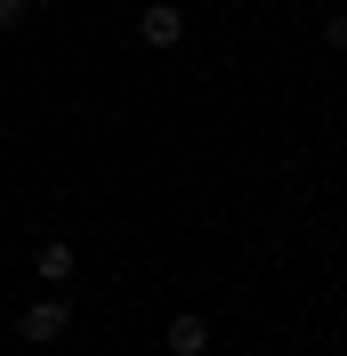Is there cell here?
Segmentation results:
<instances>
[{"mask_svg": "<svg viewBox=\"0 0 347 356\" xmlns=\"http://www.w3.org/2000/svg\"><path fill=\"white\" fill-rule=\"evenodd\" d=\"M24 17H33V8H24V0H0V33H17Z\"/></svg>", "mask_w": 347, "mask_h": 356, "instance_id": "5", "label": "cell"}, {"mask_svg": "<svg viewBox=\"0 0 347 356\" xmlns=\"http://www.w3.org/2000/svg\"><path fill=\"white\" fill-rule=\"evenodd\" d=\"M33 275H41V291H65L73 284V243H41L33 251Z\"/></svg>", "mask_w": 347, "mask_h": 356, "instance_id": "3", "label": "cell"}, {"mask_svg": "<svg viewBox=\"0 0 347 356\" xmlns=\"http://www.w3.org/2000/svg\"><path fill=\"white\" fill-rule=\"evenodd\" d=\"M65 324H73V300H65V291H41V300H33V308L17 316V332L33 340V348H49V340H65Z\"/></svg>", "mask_w": 347, "mask_h": 356, "instance_id": "1", "label": "cell"}, {"mask_svg": "<svg viewBox=\"0 0 347 356\" xmlns=\"http://www.w3.org/2000/svg\"><path fill=\"white\" fill-rule=\"evenodd\" d=\"M137 41H146V49H178V41H186V8H178V0L137 8Z\"/></svg>", "mask_w": 347, "mask_h": 356, "instance_id": "2", "label": "cell"}, {"mask_svg": "<svg viewBox=\"0 0 347 356\" xmlns=\"http://www.w3.org/2000/svg\"><path fill=\"white\" fill-rule=\"evenodd\" d=\"M24 8H33V17H41V8H65V0H24Z\"/></svg>", "mask_w": 347, "mask_h": 356, "instance_id": "6", "label": "cell"}, {"mask_svg": "<svg viewBox=\"0 0 347 356\" xmlns=\"http://www.w3.org/2000/svg\"><path fill=\"white\" fill-rule=\"evenodd\" d=\"M162 340H170V356H202V348H210V324H202V316H170Z\"/></svg>", "mask_w": 347, "mask_h": 356, "instance_id": "4", "label": "cell"}]
</instances>
